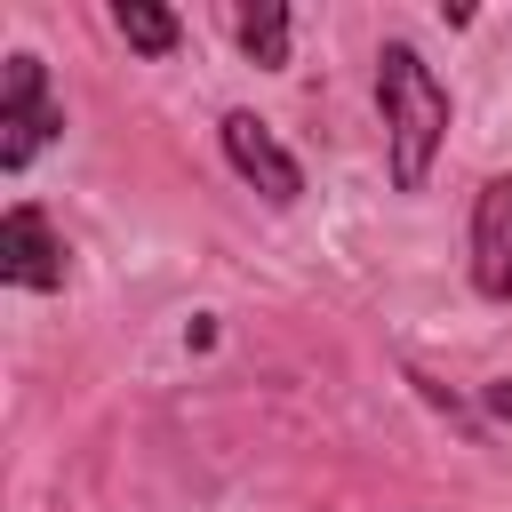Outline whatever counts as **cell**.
<instances>
[{
  "label": "cell",
  "instance_id": "cell-1",
  "mask_svg": "<svg viewBox=\"0 0 512 512\" xmlns=\"http://www.w3.org/2000/svg\"><path fill=\"white\" fill-rule=\"evenodd\" d=\"M376 120H384V176H392V192H424L440 152H448L456 96L424 64L416 40H384L376 48Z\"/></svg>",
  "mask_w": 512,
  "mask_h": 512
},
{
  "label": "cell",
  "instance_id": "cell-2",
  "mask_svg": "<svg viewBox=\"0 0 512 512\" xmlns=\"http://www.w3.org/2000/svg\"><path fill=\"white\" fill-rule=\"evenodd\" d=\"M64 136V96L48 88V64L32 48H8L0 64V176H24Z\"/></svg>",
  "mask_w": 512,
  "mask_h": 512
},
{
  "label": "cell",
  "instance_id": "cell-3",
  "mask_svg": "<svg viewBox=\"0 0 512 512\" xmlns=\"http://www.w3.org/2000/svg\"><path fill=\"white\" fill-rule=\"evenodd\" d=\"M0 280L24 288V296H64V280H72V240L48 224L40 200H8V216H0Z\"/></svg>",
  "mask_w": 512,
  "mask_h": 512
},
{
  "label": "cell",
  "instance_id": "cell-6",
  "mask_svg": "<svg viewBox=\"0 0 512 512\" xmlns=\"http://www.w3.org/2000/svg\"><path fill=\"white\" fill-rule=\"evenodd\" d=\"M112 32H120L144 64H168V56L184 48V16L160 8V0H112Z\"/></svg>",
  "mask_w": 512,
  "mask_h": 512
},
{
  "label": "cell",
  "instance_id": "cell-7",
  "mask_svg": "<svg viewBox=\"0 0 512 512\" xmlns=\"http://www.w3.org/2000/svg\"><path fill=\"white\" fill-rule=\"evenodd\" d=\"M232 32H240V56H248L256 72H288V40H296V8H288V0H256V8H240Z\"/></svg>",
  "mask_w": 512,
  "mask_h": 512
},
{
  "label": "cell",
  "instance_id": "cell-5",
  "mask_svg": "<svg viewBox=\"0 0 512 512\" xmlns=\"http://www.w3.org/2000/svg\"><path fill=\"white\" fill-rule=\"evenodd\" d=\"M464 272H472V296H488V304H512V176H488V184L472 192Z\"/></svg>",
  "mask_w": 512,
  "mask_h": 512
},
{
  "label": "cell",
  "instance_id": "cell-4",
  "mask_svg": "<svg viewBox=\"0 0 512 512\" xmlns=\"http://www.w3.org/2000/svg\"><path fill=\"white\" fill-rule=\"evenodd\" d=\"M216 144H224V160H232V176L248 184V192H264L272 208H296L304 200V160L272 136V120H256L248 104H232L224 120H216Z\"/></svg>",
  "mask_w": 512,
  "mask_h": 512
},
{
  "label": "cell",
  "instance_id": "cell-8",
  "mask_svg": "<svg viewBox=\"0 0 512 512\" xmlns=\"http://www.w3.org/2000/svg\"><path fill=\"white\" fill-rule=\"evenodd\" d=\"M480 400H488V416H504V424H512V376H496Z\"/></svg>",
  "mask_w": 512,
  "mask_h": 512
}]
</instances>
